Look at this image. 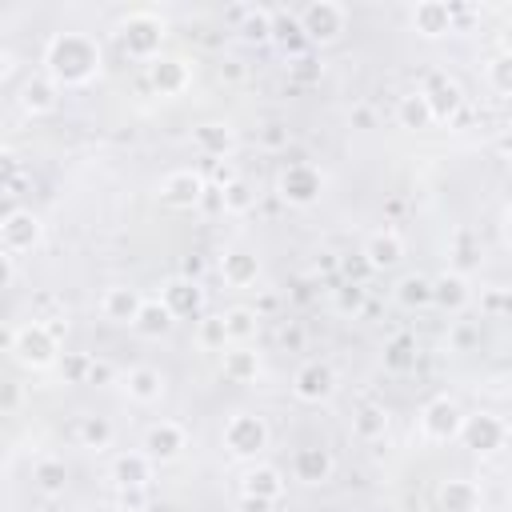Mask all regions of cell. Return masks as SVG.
Returning a JSON list of instances; mask_svg holds the SVG:
<instances>
[{
	"label": "cell",
	"instance_id": "3957f363",
	"mask_svg": "<svg viewBox=\"0 0 512 512\" xmlns=\"http://www.w3.org/2000/svg\"><path fill=\"white\" fill-rule=\"evenodd\" d=\"M120 48L132 56V60H160V48H164V20L152 12V8H136L120 20Z\"/></svg>",
	"mask_w": 512,
	"mask_h": 512
},
{
	"label": "cell",
	"instance_id": "ee69618b",
	"mask_svg": "<svg viewBox=\"0 0 512 512\" xmlns=\"http://www.w3.org/2000/svg\"><path fill=\"white\" fill-rule=\"evenodd\" d=\"M412 352H416V344H412V336H396V340L388 344V368H396V372H404V368H408V364L416 360Z\"/></svg>",
	"mask_w": 512,
	"mask_h": 512
},
{
	"label": "cell",
	"instance_id": "ac0fdd59",
	"mask_svg": "<svg viewBox=\"0 0 512 512\" xmlns=\"http://www.w3.org/2000/svg\"><path fill=\"white\" fill-rule=\"evenodd\" d=\"M420 92L428 96V104H432L436 120H452V116L460 112V104H464V92H460V84H456L448 72H432V76L424 80V88H420Z\"/></svg>",
	"mask_w": 512,
	"mask_h": 512
},
{
	"label": "cell",
	"instance_id": "7402d4cb",
	"mask_svg": "<svg viewBox=\"0 0 512 512\" xmlns=\"http://www.w3.org/2000/svg\"><path fill=\"white\" fill-rule=\"evenodd\" d=\"M160 300L172 308V316H176V320H180V316H200V308H204V288H200V280L172 276V280L164 284Z\"/></svg>",
	"mask_w": 512,
	"mask_h": 512
},
{
	"label": "cell",
	"instance_id": "f907efd6",
	"mask_svg": "<svg viewBox=\"0 0 512 512\" xmlns=\"http://www.w3.org/2000/svg\"><path fill=\"white\" fill-rule=\"evenodd\" d=\"M16 404H20V384H8V388H4V412L12 416V412H16Z\"/></svg>",
	"mask_w": 512,
	"mask_h": 512
},
{
	"label": "cell",
	"instance_id": "f1b7e54d",
	"mask_svg": "<svg viewBox=\"0 0 512 512\" xmlns=\"http://www.w3.org/2000/svg\"><path fill=\"white\" fill-rule=\"evenodd\" d=\"M192 144H196V152L204 160H224L232 152V144H236V132L228 124H200L192 132Z\"/></svg>",
	"mask_w": 512,
	"mask_h": 512
},
{
	"label": "cell",
	"instance_id": "f5cc1de1",
	"mask_svg": "<svg viewBox=\"0 0 512 512\" xmlns=\"http://www.w3.org/2000/svg\"><path fill=\"white\" fill-rule=\"evenodd\" d=\"M500 52L504 56H512V20L504 24V32H500Z\"/></svg>",
	"mask_w": 512,
	"mask_h": 512
},
{
	"label": "cell",
	"instance_id": "7a4b0ae2",
	"mask_svg": "<svg viewBox=\"0 0 512 512\" xmlns=\"http://www.w3.org/2000/svg\"><path fill=\"white\" fill-rule=\"evenodd\" d=\"M64 316L60 320H24L8 332V352L20 368H32V372H48L60 364V336H64Z\"/></svg>",
	"mask_w": 512,
	"mask_h": 512
},
{
	"label": "cell",
	"instance_id": "7c38bea8",
	"mask_svg": "<svg viewBox=\"0 0 512 512\" xmlns=\"http://www.w3.org/2000/svg\"><path fill=\"white\" fill-rule=\"evenodd\" d=\"M360 256H364V268H368V272H388V268H396V264L404 260V240H400L396 228H376V232L364 240Z\"/></svg>",
	"mask_w": 512,
	"mask_h": 512
},
{
	"label": "cell",
	"instance_id": "f35d334b",
	"mask_svg": "<svg viewBox=\"0 0 512 512\" xmlns=\"http://www.w3.org/2000/svg\"><path fill=\"white\" fill-rule=\"evenodd\" d=\"M220 208H224V212H248V208H256V188L244 184V180L228 184V188L220 192Z\"/></svg>",
	"mask_w": 512,
	"mask_h": 512
},
{
	"label": "cell",
	"instance_id": "c3c4849f",
	"mask_svg": "<svg viewBox=\"0 0 512 512\" xmlns=\"http://www.w3.org/2000/svg\"><path fill=\"white\" fill-rule=\"evenodd\" d=\"M496 152H500L504 160H512V128H500V136H496Z\"/></svg>",
	"mask_w": 512,
	"mask_h": 512
},
{
	"label": "cell",
	"instance_id": "816d5d0a",
	"mask_svg": "<svg viewBox=\"0 0 512 512\" xmlns=\"http://www.w3.org/2000/svg\"><path fill=\"white\" fill-rule=\"evenodd\" d=\"M100 380H112V368H108L104 360H96V364H92V380H88V384H100Z\"/></svg>",
	"mask_w": 512,
	"mask_h": 512
},
{
	"label": "cell",
	"instance_id": "83f0119b",
	"mask_svg": "<svg viewBox=\"0 0 512 512\" xmlns=\"http://www.w3.org/2000/svg\"><path fill=\"white\" fill-rule=\"evenodd\" d=\"M396 124L408 128V132H424V128L436 124V112H432V104H428V96H424L420 88L408 92V96H400V104H396Z\"/></svg>",
	"mask_w": 512,
	"mask_h": 512
},
{
	"label": "cell",
	"instance_id": "cb8c5ba5",
	"mask_svg": "<svg viewBox=\"0 0 512 512\" xmlns=\"http://www.w3.org/2000/svg\"><path fill=\"white\" fill-rule=\"evenodd\" d=\"M432 304H440L444 312H464L468 304H472V284H468V276L464 272H440L436 280H432Z\"/></svg>",
	"mask_w": 512,
	"mask_h": 512
},
{
	"label": "cell",
	"instance_id": "bcb514c9",
	"mask_svg": "<svg viewBox=\"0 0 512 512\" xmlns=\"http://www.w3.org/2000/svg\"><path fill=\"white\" fill-rule=\"evenodd\" d=\"M336 308H340V312H360V308H364V288H360V284H344V288L336 292Z\"/></svg>",
	"mask_w": 512,
	"mask_h": 512
},
{
	"label": "cell",
	"instance_id": "30bf717a",
	"mask_svg": "<svg viewBox=\"0 0 512 512\" xmlns=\"http://www.w3.org/2000/svg\"><path fill=\"white\" fill-rule=\"evenodd\" d=\"M208 192H212V184L204 180L200 168H176V172H168L160 180V200L168 208H196Z\"/></svg>",
	"mask_w": 512,
	"mask_h": 512
},
{
	"label": "cell",
	"instance_id": "e575fe53",
	"mask_svg": "<svg viewBox=\"0 0 512 512\" xmlns=\"http://www.w3.org/2000/svg\"><path fill=\"white\" fill-rule=\"evenodd\" d=\"M384 432H388V412L380 408V404H364L356 416H352V436L356 440H384Z\"/></svg>",
	"mask_w": 512,
	"mask_h": 512
},
{
	"label": "cell",
	"instance_id": "44dd1931",
	"mask_svg": "<svg viewBox=\"0 0 512 512\" xmlns=\"http://www.w3.org/2000/svg\"><path fill=\"white\" fill-rule=\"evenodd\" d=\"M20 108H24L28 116H48V112H56V108H60V84H56L48 72L24 80V88H20Z\"/></svg>",
	"mask_w": 512,
	"mask_h": 512
},
{
	"label": "cell",
	"instance_id": "ffe728a7",
	"mask_svg": "<svg viewBox=\"0 0 512 512\" xmlns=\"http://www.w3.org/2000/svg\"><path fill=\"white\" fill-rule=\"evenodd\" d=\"M452 24H456L452 4H440V0H420V4L412 8V28H416L424 40H440V36H448V32H452Z\"/></svg>",
	"mask_w": 512,
	"mask_h": 512
},
{
	"label": "cell",
	"instance_id": "f546056e",
	"mask_svg": "<svg viewBox=\"0 0 512 512\" xmlns=\"http://www.w3.org/2000/svg\"><path fill=\"white\" fill-rule=\"evenodd\" d=\"M232 20L240 24L236 32H240L248 44H268V40H272V8H256V4L232 8Z\"/></svg>",
	"mask_w": 512,
	"mask_h": 512
},
{
	"label": "cell",
	"instance_id": "ba28073f",
	"mask_svg": "<svg viewBox=\"0 0 512 512\" xmlns=\"http://www.w3.org/2000/svg\"><path fill=\"white\" fill-rule=\"evenodd\" d=\"M44 240V224L32 208H8L0 220V248L8 256H24Z\"/></svg>",
	"mask_w": 512,
	"mask_h": 512
},
{
	"label": "cell",
	"instance_id": "7dc6e473",
	"mask_svg": "<svg viewBox=\"0 0 512 512\" xmlns=\"http://www.w3.org/2000/svg\"><path fill=\"white\" fill-rule=\"evenodd\" d=\"M284 140H288V132H284L280 124H268V132H264V144H268V148H280Z\"/></svg>",
	"mask_w": 512,
	"mask_h": 512
},
{
	"label": "cell",
	"instance_id": "6da1fadb",
	"mask_svg": "<svg viewBox=\"0 0 512 512\" xmlns=\"http://www.w3.org/2000/svg\"><path fill=\"white\" fill-rule=\"evenodd\" d=\"M100 44L88 32H56L44 48V72L60 88H84L100 76Z\"/></svg>",
	"mask_w": 512,
	"mask_h": 512
},
{
	"label": "cell",
	"instance_id": "7bdbcfd3",
	"mask_svg": "<svg viewBox=\"0 0 512 512\" xmlns=\"http://www.w3.org/2000/svg\"><path fill=\"white\" fill-rule=\"evenodd\" d=\"M480 308H484L488 316H512V292H504V288H484V292H480Z\"/></svg>",
	"mask_w": 512,
	"mask_h": 512
},
{
	"label": "cell",
	"instance_id": "603a6c76",
	"mask_svg": "<svg viewBox=\"0 0 512 512\" xmlns=\"http://www.w3.org/2000/svg\"><path fill=\"white\" fill-rule=\"evenodd\" d=\"M152 468H156V460H152L148 452H120V456L112 460L108 476H112L116 488H148Z\"/></svg>",
	"mask_w": 512,
	"mask_h": 512
},
{
	"label": "cell",
	"instance_id": "e0dca14e",
	"mask_svg": "<svg viewBox=\"0 0 512 512\" xmlns=\"http://www.w3.org/2000/svg\"><path fill=\"white\" fill-rule=\"evenodd\" d=\"M332 468H336V460L324 444H304L292 452V476L300 484H324L332 476Z\"/></svg>",
	"mask_w": 512,
	"mask_h": 512
},
{
	"label": "cell",
	"instance_id": "9a60e30c",
	"mask_svg": "<svg viewBox=\"0 0 512 512\" xmlns=\"http://www.w3.org/2000/svg\"><path fill=\"white\" fill-rule=\"evenodd\" d=\"M148 80L160 96H184V88L192 84V68L180 56H160L148 64Z\"/></svg>",
	"mask_w": 512,
	"mask_h": 512
},
{
	"label": "cell",
	"instance_id": "8992f818",
	"mask_svg": "<svg viewBox=\"0 0 512 512\" xmlns=\"http://www.w3.org/2000/svg\"><path fill=\"white\" fill-rule=\"evenodd\" d=\"M464 420L468 416H464V408L452 396H436V400H428L420 408V436L428 444H452V440H460Z\"/></svg>",
	"mask_w": 512,
	"mask_h": 512
},
{
	"label": "cell",
	"instance_id": "4dcf8cb0",
	"mask_svg": "<svg viewBox=\"0 0 512 512\" xmlns=\"http://www.w3.org/2000/svg\"><path fill=\"white\" fill-rule=\"evenodd\" d=\"M392 296H396V304H400V308H408V312L428 308V304H432V276L408 272V276H400V280H396Z\"/></svg>",
	"mask_w": 512,
	"mask_h": 512
},
{
	"label": "cell",
	"instance_id": "52a82bcc",
	"mask_svg": "<svg viewBox=\"0 0 512 512\" xmlns=\"http://www.w3.org/2000/svg\"><path fill=\"white\" fill-rule=\"evenodd\" d=\"M296 16H300V28H304L308 44H332L348 28V8L336 4V0H308Z\"/></svg>",
	"mask_w": 512,
	"mask_h": 512
},
{
	"label": "cell",
	"instance_id": "277c9868",
	"mask_svg": "<svg viewBox=\"0 0 512 512\" xmlns=\"http://www.w3.org/2000/svg\"><path fill=\"white\" fill-rule=\"evenodd\" d=\"M268 424H264V416H256V412H232L228 420H224V448H228V456H236V460H256L264 448H268Z\"/></svg>",
	"mask_w": 512,
	"mask_h": 512
},
{
	"label": "cell",
	"instance_id": "1f68e13d",
	"mask_svg": "<svg viewBox=\"0 0 512 512\" xmlns=\"http://www.w3.org/2000/svg\"><path fill=\"white\" fill-rule=\"evenodd\" d=\"M172 324H176V316H172V308H168V304H164L160 296H148L132 328H136L140 336H148V340H156V336H164V332H168Z\"/></svg>",
	"mask_w": 512,
	"mask_h": 512
},
{
	"label": "cell",
	"instance_id": "484cf974",
	"mask_svg": "<svg viewBox=\"0 0 512 512\" xmlns=\"http://www.w3.org/2000/svg\"><path fill=\"white\" fill-rule=\"evenodd\" d=\"M124 392L132 404H156L164 396V372L160 368H148V364H136L124 372Z\"/></svg>",
	"mask_w": 512,
	"mask_h": 512
},
{
	"label": "cell",
	"instance_id": "d4e9b609",
	"mask_svg": "<svg viewBox=\"0 0 512 512\" xmlns=\"http://www.w3.org/2000/svg\"><path fill=\"white\" fill-rule=\"evenodd\" d=\"M220 372L228 384H252L260 376V352H252V344H228L220 352Z\"/></svg>",
	"mask_w": 512,
	"mask_h": 512
},
{
	"label": "cell",
	"instance_id": "d6a6232c",
	"mask_svg": "<svg viewBox=\"0 0 512 512\" xmlns=\"http://www.w3.org/2000/svg\"><path fill=\"white\" fill-rule=\"evenodd\" d=\"M220 316H224V328H228V344H252L256 340V332H260V312L256 308L236 304Z\"/></svg>",
	"mask_w": 512,
	"mask_h": 512
},
{
	"label": "cell",
	"instance_id": "8fae6325",
	"mask_svg": "<svg viewBox=\"0 0 512 512\" xmlns=\"http://www.w3.org/2000/svg\"><path fill=\"white\" fill-rule=\"evenodd\" d=\"M184 448H188V432H184L180 420H160V424H152V428L144 432V444H140V452H148L156 464L176 460Z\"/></svg>",
	"mask_w": 512,
	"mask_h": 512
},
{
	"label": "cell",
	"instance_id": "5bb4252c",
	"mask_svg": "<svg viewBox=\"0 0 512 512\" xmlns=\"http://www.w3.org/2000/svg\"><path fill=\"white\" fill-rule=\"evenodd\" d=\"M240 496L260 500V504H276L284 496V472L276 464H252L240 480Z\"/></svg>",
	"mask_w": 512,
	"mask_h": 512
},
{
	"label": "cell",
	"instance_id": "f6af8a7d",
	"mask_svg": "<svg viewBox=\"0 0 512 512\" xmlns=\"http://www.w3.org/2000/svg\"><path fill=\"white\" fill-rule=\"evenodd\" d=\"M120 512H144L148 508V488H116Z\"/></svg>",
	"mask_w": 512,
	"mask_h": 512
},
{
	"label": "cell",
	"instance_id": "60d3db41",
	"mask_svg": "<svg viewBox=\"0 0 512 512\" xmlns=\"http://www.w3.org/2000/svg\"><path fill=\"white\" fill-rule=\"evenodd\" d=\"M488 84H492V92H500V96H512V56H492L488 60Z\"/></svg>",
	"mask_w": 512,
	"mask_h": 512
},
{
	"label": "cell",
	"instance_id": "d590c367",
	"mask_svg": "<svg viewBox=\"0 0 512 512\" xmlns=\"http://www.w3.org/2000/svg\"><path fill=\"white\" fill-rule=\"evenodd\" d=\"M272 40H280L284 48L308 44V36H304V28H300V16L288 12V8H272Z\"/></svg>",
	"mask_w": 512,
	"mask_h": 512
},
{
	"label": "cell",
	"instance_id": "b9f144b4",
	"mask_svg": "<svg viewBox=\"0 0 512 512\" xmlns=\"http://www.w3.org/2000/svg\"><path fill=\"white\" fill-rule=\"evenodd\" d=\"M476 344H480V324H472V320H456L452 332H448V348H452V352H472Z\"/></svg>",
	"mask_w": 512,
	"mask_h": 512
},
{
	"label": "cell",
	"instance_id": "2e32d148",
	"mask_svg": "<svg viewBox=\"0 0 512 512\" xmlns=\"http://www.w3.org/2000/svg\"><path fill=\"white\" fill-rule=\"evenodd\" d=\"M144 300H148V296H140V292L128 288V284H112V288H104V296H100V316L112 320V324H136Z\"/></svg>",
	"mask_w": 512,
	"mask_h": 512
},
{
	"label": "cell",
	"instance_id": "11a10c76",
	"mask_svg": "<svg viewBox=\"0 0 512 512\" xmlns=\"http://www.w3.org/2000/svg\"><path fill=\"white\" fill-rule=\"evenodd\" d=\"M224 76H228V80H240V76H244V68H240L236 60H228V68H224Z\"/></svg>",
	"mask_w": 512,
	"mask_h": 512
},
{
	"label": "cell",
	"instance_id": "4fadbf2b",
	"mask_svg": "<svg viewBox=\"0 0 512 512\" xmlns=\"http://www.w3.org/2000/svg\"><path fill=\"white\" fill-rule=\"evenodd\" d=\"M460 440H464L472 452H496V448H504V440H508V424H504L500 416H492V412H476V416L464 420Z\"/></svg>",
	"mask_w": 512,
	"mask_h": 512
},
{
	"label": "cell",
	"instance_id": "836d02e7",
	"mask_svg": "<svg viewBox=\"0 0 512 512\" xmlns=\"http://www.w3.org/2000/svg\"><path fill=\"white\" fill-rule=\"evenodd\" d=\"M32 484H36L44 496H60V492L68 488V468H64V460L40 456V460L32 464Z\"/></svg>",
	"mask_w": 512,
	"mask_h": 512
},
{
	"label": "cell",
	"instance_id": "681fc988",
	"mask_svg": "<svg viewBox=\"0 0 512 512\" xmlns=\"http://www.w3.org/2000/svg\"><path fill=\"white\" fill-rule=\"evenodd\" d=\"M12 72H16V56L4 48V52H0V80H12Z\"/></svg>",
	"mask_w": 512,
	"mask_h": 512
},
{
	"label": "cell",
	"instance_id": "8d00e7d4",
	"mask_svg": "<svg viewBox=\"0 0 512 512\" xmlns=\"http://www.w3.org/2000/svg\"><path fill=\"white\" fill-rule=\"evenodd\" d=\"M112 436H116V428H112V420H104V416H80V424H76V440L84 444V448H108L112 444Z\"/></svg>",
	"mask_w": 512,
	"mask_h": 512
},
{
	"label": "cell",
	"instance_id": "d6986e66",
	"mask_svg": "<svg viewBox=\"0 0 512 512\" xmlns=\"http://www.w3.org/2000/svg\"><path fill=\"white\" fill-rule=\"evenodd\" d=\"M216 268H220V280L228 288H252L260 280V256L248 248H228Z\"/></svg>",
	"mask_w": 512,
	"mask_h": 512
},
{
	"label": "cell",
	"instance_id": "db71d44e",
	"mask_svg": "<svg viewBox=\"0 0 512 512\" xmlns=\"http://www.w3.org/2000/svg\"><path fill=\"white\" fill-rule=\"evenodd\" d=\"M352 120H356L360 128H372V112H368V108H356V112H352Z\"/></svg>",
	"mask_w": 512,
	"mask_h": 512
},
{
	"label": "cell",
	"instance_id": "9c48e42d",
	"mask_svg": "<svg viewBox=\"0 0 512 512\" xmlns=\"http://www.w3.org/2000/svg\"><path fill=\"white\" fill-rule=\"evenodd\" d=\"M292 396L300 404H324L336 396V368L328 360H304L292 376Z\"/></svg>",
	"mask_w": 512,
	"mask_h": 512
},
{
	"label": "cell",
	"instance_id": "ab89813d",
	"mask_svg": "<svg viewBox=\"0 0 512 512\" xmlns=\"http://www.w3.org/2000/svg\"><path fill=\"white\" fill-rule=\"evenodd\" d=\"M92 364H96V356H88V352L64 356V360H60V376H64L68 384H88V380H92Z\"/></svg>",
	"mask_w": 512,
	"mask_h": 512
},
{
	"label": "cell",
	"instance_id": "9f6ffc18",
	"mask_svg": "<svg viewBox=\"0 0 512 512\" xmlns=\"http://www.w3.org/2000/svg\"><path fill=\"white\" fill-rule=\"evenodd\" d=\"M504 240H508V244H512V208H508V212H504Z\"/></svg>",
	"mask_w": 512,
	"mask_h": 512
},
{
	"label": "cell",
	"instance_id": "5b68a950",
	"mask_svg": "<svg viewBox=\"0 0 512 512\" xmlns=\"http://www.w3.org/2000/svg\"><path fill=\"white\" fill-rule=\"evenodd\" d=\"M276 192L284 204L292 208H312L320 196H324V172L308 160H292L280 176H276Z\"/></svg>",
	"mask_w": 512,
	"mask_h": 512
},
{
	"label": "cell",
	"instance_id": "74e56055",
	"mask_svg": "<svg viewBox=\"0 0 512 512\" xmlns=\"http://www.w3.org/2000/svg\"><path fill=\"white\" fill-rule=\"evenodd\" d=\"M196 344L204 352H224L228 348V328H224V316H204L196 324Z\"/></svg>",
	"mask_w": 512,
	"mask_h": 512
},
{
	"label": "cell",
	"instance_id": "4316f807",
	"mask_svg": "<svg viewBox=\"0 0 512 512\" xmlns=\"http://www.w3.org/2000/svg\"><path fill=\"white\" fill-rule=\"evenodd\" d=\"M436 504H440V512H480L484 492H480V484L456 476V480H444L436 488Z\"/></svg>",
	"mask_w": 512,
	"mask_h": 512
}]
</instances>
